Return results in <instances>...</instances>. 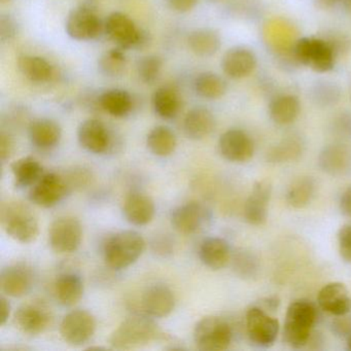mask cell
<instances>
[{"mask_svg":"<svg viewBox=\"0 0 351 351\" xmlns=\"http://www.w3.org/2000/svg\"><path fill=\"white\" fill-rule=\"evenodd\" d=\"M55 295L61 305L71 307L81 301L84 295V282L75 273H63L55 282Z\"/></svg>","mask_w":351,"mask_h":351,"instance_id":"26","label":"cell"},{"mask_svg":"<svg viewBox=\"0 0 351 351\" xmlns=\"http://www.w3.org/2000/svg\"><path fill=\"white\" fill-rule=\"evenodd\" d=\"M221 157L233 163H245L254 154V145L250 135L239 129H231L221 134L219 141Z\"/></svg>","mask_w":351,"mask_h":351,"instance_id":"13","label":"cell"},{"mask_svg":"<svg viewBox=\"0 0 351 351\" xmlns=\"http://www.w3.org/2000/svg\"><path fill=\"white\" fill-rule=\"evenodd\" d=\"M210 219L206 207L198 202L180 205L171 213V225L184 235H192L203 229Z\"/></svg>","mask_w":351,"mask_h":351,"instance_id":"14","label":"cell"},{"mask_svg":"<svg viewBox=\"0 0 351 351\" xmlns=\"http://www.w3.org/2000/svg\"><path fill=\"white\" fill-rule=\"evenodd\" d=\"M344 3L345 7L348 10H351V0H341Z\"/></svg>","mask_w":351,"mask_h":351,"instance_id":"53","label":"cell"},{"mask_svg":"<svg viewBox=\"0 0 351 351\" xmlns=\"http://www.w3.org/2000/svg\"><path fill=\"white\" fill-rule=\"evenodd\" d=\"M0 217L5 233L21 243L36 241L40 234L38 217L25 203L19 201L3 203Z\"/></svg>","mask_w":351,"mask_h":351,"instance_id":"3","label":"cell"},{"mask_svg":"<svg viewBox=\"0 0 351 351\" xmlns=\"http://www.w3.org/2000/svg\"><path fill=\"white\" fill-rule=\"evenodd\" d=\"M301 110L299 99L293 95H282L275 98L269 106V114L273 122L278 125H289L295 122Z\"/></svg>","mask_w":351,"mask_h":351,"instance_id":"31","label":"cell"},{"mask_svg":"<svg viewBox=\"0 0 351 351\" xmlns=\"http://www.w3.org/2000/svg\"><path fill=\"white\" fill-rule=\"evenodd\" d=\"M210 1H219V0H210Z\"/></svg>","mask_w":351,"mask_h":351,"instance_id":"57","label":"cell"},{"mask_svg":"<svg viewBox=\"0 0 351 351\" xmlns=\"http://www.w3.org/2000/svg\"><path fill=\"white\" fill-rule=\"evenodd\" d=\"M163 62L160 57L156 55H149V56L143 57L137 62V75L141 82L147 85L155 83L161 73Z\"/></svg>","mask_w":351,"mask_h":351,"instance_id":"40","label":"cell"},{"mask_svg":"<svg viewBox=\"0 0 351 351\" xmlns=\"http://www.w3.org/2000/svg\"><path fill=\"white\" fill-rule=\"evenodd\" d=\"M14 153V141L11 135L7 132L0 133V158L1 162L5 163L11 158Z\"/></svg>","mask_w":351,"mask_h":351,"instance_id":"46","label":"cell"},{"mask_svg":"<svg viewBox=\"0 0 351 351\" xmlns=\"http://www.w3.org/2000/svg\"><path fill=\"white\" fill-rule=\"evenodd\" d=\"M318 165L328 176H345L351 170V149L340 143L326 145L318 156Z\"/></svg>","mask_w":351,"mask_h":351,"instance_id":"19","label":"cell"},{"mask_svg":"<svg viewBox=\"0 0 351 351\" xmlns=\"http://www.w3.org/2000/svg\"><path fill=\"white\" fill-rule=\"evenodd\" d=\"M11 169L16 186L22 189L34 186L44 174L43 166L34 157H23L17 160L12 164Z\"/></svg>","mask_w":351,"mask_h":351,"instance_id":"32","label":"cell"},{"mask_svg":"<svg viewBox=\"0 0 351 351\" xmlns=\"http://www.w3.org/2000/svg\"><path fill=\"white\" fill-rule=\"evenodd\" d=\"M256 66V55L250 49L235 47L230 49L221 60V69L226 75L233 80L248 77Z\"/></svg>","mask_w":351,"mask_h":351,"instance_id":"21","label":"cell"},{"mask_svg":"<svg viewBox=\"0 0 351 351\" xmlns=\"http://www.w3.org/2000/svg\"><path fill=\"white\" fill-rule=\"evenodd\" d=\"M191 51L197 56H213L221 48V40L219 34L210 28H199L191 32L188 38Z\"/></svg>","mask_w":351,"mask_h":351,"instance_id":"30","label":"cell"},{"mask_svg":"<svg viewBox=\"0 0 351 351\" xmlns=\"http://www.w3.org/2000/svg\"><path fill=\"white\" fill-rule=\"evenodd\" d=\"M82 239L83 228L75 217H59L51 225L49 242L55 252L71 254L80 247Z\"/></svg>","mask_w":351,"mask_h":351,"instance_id":"9","label":"cell"},{"mask_svg":"<svg viewBox=\"0 0 351 351\" xmlns=\"http://www.w3.org/2000/svg\"><path fill=\"white\" fill-rule=\"evenodd\" d=\"M34 285V275L23 265H12L3 269L0 275V287L5 295L21 298L29 293Z\"/></svg>","mask_w":351,"mask_h":351,"instance_id":"20","label":"cell"},{"mask_svg":"<svg viewBox=\"0 0 351 351\" xmlns=\"http://www.w3.org/2000/svg\"><path fill=\"white\" fill-rule=\"evenodd\" d=\"M304 152V143L299 136H287L271 147L266 154L269 163L282 164L297 161Z\"/></svg>","mask_w":351,"mask_h":351,"instance_id":"28","label":"cell"},{"mask_svg":"<svg viewBox=\"0 0 351 351\" xmlns=\"http://www.w3.org/2000/svg\"><path fill=\"white\" fill-rule=\"evenodd\" d=\"M234 272L243 279H252L260 272V261L258 256L245 248H239L231 256Z\"/></svg>","mask_w":351,"mask_h":351,"instance_id":"38","label":"cell"},{"mask_svg":"<svg viewBox=\"0 0 351 351\" xmlns=\"http://www.w3.org/2000/svg\"><path fill=\"white\" fill-rule=\"evenodd\" d=\"M215 127L213 112L207 108L198 106L191 110L184 117V134L193 141H201L211 134Z\"/></svg>","mask_w":351,"mask_h":351,"instance_id":"24","label":"cell"},{"mask_svg":"<svg viewBox=\"0 0 351 351\" xmlns=\"http://www.w3.org/2000/svg\"><path fill=\"white\" fill-rule=\"evenodd\" d=\"M0 309H1L0 324L5 326L9 320L10 316H11V304L8 301L7 298L1 297V299H0Z\"/></svg>","mask_w":351,"mask_h":351,"instance_id":"51","label":"cell"},{"mask_svg":"<svg viewBox=\"0 0 351 351\" xmlns=\"http://www.w3.org/2000/svg\"><path fill=\"white\" fill-rule=\"evenodd\" d=\"M312 99L319 106H330L340 99V89L338 86L328 82L316 84L311 92Z\"/></svg>","mask_w":351,"mask_h":351,"instance_id":"41","label":"cell"},{"mask_svg":"<svg viewBox=\"0 0 351 351\" xmlns=\"http://www.w3.org/2000/svg\"><path fill=\"white\" fill-rule=\"evenodd\" d=\"M271 194L272 184L269 180H261L254 184L243 209L244 219L250 225L262 226L266 223Z\"/></svg>","mask_w":351,"mask_h":351,"instance_id":"15","label":"cell"},{"mask_svg":"<svg viewBox=\"0 0 351 351\" xmlns=\"http://www.w3.org/2000/svg\"><path fill=\"white\" fill-rule=\"evenodd\" d=\"M347 349L351 351V334L346 338Z\"/></svg>","mask_w":351,"mask_h":351,"instance_id":"54","label":"cell"},{"mask_svg":"<svg viewBox=\"0 0 351 351\" xmlns=\"http://www.w3.org/2000/svg\"><path fill=\"white\" fill-rule=\"evenodd\" d=\"M339 204L343 215L351 219V186L342 193Z\"/></svg>","mask_w":351,"mask_h":351,"instance_id":"50","label":"cell"},{"mask_svg":"<svg viewBox=\"0 0 351 351\" xmlns=\"http://www.w3.org/2000/svg\"><path fill=\"white\" fill-rule=\"evenodd\" d=\"M145 250V241L135 231H122L114 234L104 245V260L108 267L122 270L134 264Z\"/></svg>","mask_w":351,"mask_h":351,"instance_id":"4","label":"cell"},{"mask_svg":"<svg viewBox=\"0 0 351 351\" xmlns=\"http://www.w3.org/2000/svg\"><path fill=\"white\" fill-rule=\"evenodd\" d=\"M168 7L176 13L184 14L192 11L198 0H166Z\"/></svg>","mask_w":351,"mask_h":351,"instance_id":"48","label":"cell"},{"mask_svg":"<svg viewBox=\"0 0 351 351\" xmlns=\"http://www.w3.org/2000/svg\"><path fill=\"white\" fill-rule=\"evenodd\" d=\"M229 244L223 238L209 237L201 243L199 256L201 262L211 270H221L231 261Z\"/></svg>","mask_w":351,"mask_h":351,"instance_id":"23","label":"cell"},{"mask_svg":"<svg viewBox=\"0 0 351 351\" xmlns=\"http://www.w3.org/2000/svg\"><path fill=\"white\" fill-rule=\"evenodd\" d=\"M20 73L32 83L44 84L54 77V67L49 61L40 56L23 55L18 59Z\"/></svg>","mask_w":351,"mask_h":351,"instance_id":"27","label":"cell"},{"mask_svg":"<svg viewBox=\"0 0 351 351\" xmlns=\"http://www.w3.org/2000/svg\"><path fill=\"white\" fill-rule=\"evenodd\" d=\"M126 55L121 48L106 51L98 59V71L104 77H116L124 73Z\"/></svg>","mask_w":351,"mask_h":351,"instance_id":"39","label":"cell"},{"mask_svg":"<svg viewBox=\"0 0 351 351\" xmlns=\"http://www.w3.org/2000/svg\"><path fill=\"white\" fill-rule=\"evenodd\" d=\"M80 145L92 154H104L112 143L110 131L106 125L97 119H88L77 129Z\"/></svg>","mask_w":351,"mask_h":351,"instance_id":"16","label":"cell"},{"mask_svg":"<svg viewBox=\"0 0 351 351\" xmlns=\"http://www.w3.org/2000/svg\"><path fill=\"white\" fill-rule=\"evenodd\" d=\"M194 90L197 95L204 99H219L227 92V83L217 73L206 71L197 75L194 81Z\"/></svg>","mask_w":351,"mask_h":351,"instance_id":"35","label":"cell"},{"mask_svg":"<svg viewBox=\"0 0 351 351\" xmlns=\"http://www.w3.org/2000/svg\"><path fill=\"white\" fill-rule=\"evenodd\" d=\"M141 306L145 313L151 317H166L176 308V295L166 285H152L143 293Z\"/></svg>","mask_w":351,"mask_h":351,"instance_id":"17","label":"cell"},{"mask_svg":"<svg viewBox=\"0 0 351 351\" xmlns=\"http://www.w3.org/2000/svg\"><path fill=\"white\" fill-rule=\"evenodd\" d=\"M324 40H326V43L330 45L336 56L342 54L343 52H347L349 46H350V40L346 36H342V34H339V36L332 34L330 38Z\"/></svg>","mask_w":351,"mask_h":351,"instance_id":"47","label":"cell"},{"mask_svg":"<svg viewBox=\"0 0 351 351\" xmlns=\"http://www.w3.org/2000/svg\"><path fill=\"white\" fill-rule=\"evenodd\" d=\"M69 186L62 176L55 172L44 173L30 186L29 200L44 208L56 206L66 196Z\"/></svg>","mask_w":351,"mask_h":351,"instance_id":"11","label":"cell"},{"mask_svg":"<svg viewBox=\"0 0 351 351\" xmlns=\"http://www.w3.org/2000/svg\"><path fill=\"white\" fill-rule=\"evenodd\" d=\"M104 34L123 50H143L151 42L149 32L137 27L129 16L120 12H114L106 18Z\"/></svg>","mask_w":351,"mask_h":351,"instance_id":"5","label":"cell"},{"mask_svg":"<svg viewBox=\"0 0 351 351\" xmlns=\"http://www.w3.org/2000/svg\"><path fill=\"white\" fill-rule=\"evenodd\" d=\"M162 332L153 317L147 314H133L123 320L110 335L112 348L133 349L145 346L161 337Z\"/></svg>","mask_w":351,"mask_h":351,"instance_id":"2","label":"cell"},{"mask_svg":"<svg viewBox=\"0 0 351 351\" xmlns=\"http://www.w3.org/2000/svg\"><path fill=\"white\" fill-rule=\"evenodd\" d=\"M317 305L332 315H344L351 312V295L343 283H328L318 293Z\"/></svg>","mask_w":351,"mask_h":351,"instance_id":"18","label":"cell"},{"mask_svg":"<svg viewBox=\"0 0 351 351\" xmlns=\"http://www.w3.org/2000/svg\"><path fill=\"white\" fill-rule=\"evenodd\" d=\"M336 57L326 40L322 38H311L308 67L317 73H328L334 69Z\"/></svg>","mask_w":351,"mask_h":351,"instance_id":"33","label":"cell"},{"mask_svg":"<svg viewBox=\"0 0 351 351\" xmlns=\"http://www.w3.org/2000/svg\"><path fill=\"white\" fill-rule=\"evenodd\" d=\"M125 217L134 226H145L153 221L156 207L153 199L141 192L127 195L123 207Z\"/></svg>","mask_w":351,"mask_h":351,"instance_id":"22","label":"cell"},{"mask_svg":"<svg viewBox=\"0 0 351 351\" xmlns=\"http://www.w3.org/2000/svg\"><path fill=\"white\" fill-rule=\"evenodd\" d=\"M233 330L229 322L219 316H206L197 322L194 342L203 351H221L229 348Z\"/></svg>","mask_w":351,"mask_h":351,"instance_id":"6","label":"cell"},{"mask_svg":"<svg viewBox=\"0 0 351 351\" xmlns=\"http://www.w3.org/2000/svg\"><path fill=\"white\" fill-rule=\"evenodd\" d=\"M18 34V24L13 16L3 14L0 17V40L3 44L12 42Z\"/></svg>","mask_w":351,"mask_h":351,"instance_id":"42","label":"cell"},{"mask_svg":"<svg viewBox=\"0 0 351 351\" xmlns=\"http://www.w3.org/2000/svg\"><path fill=\"white\" fill-rule=\"evenodd\" d=\"M330 330L339 338H347L351 334V316L349 313L335 316L330 324Z\"/></svg>","mask_w":351,"mask_h":351,"instance_id":"45","label":"cell"},{"mask_svg":"<svg viewBox=\"0 0 351 351\" xmlns=\"http://www.w3.org/2000/svg\"><path fill=\"white\" fill-rule=\"evenodd\" d=\"M84 1H85L84 5H91V7H93V3H95L96 0H84Z\"/></svg>","mask_w":351,"mask_h":351,"instance_id":"55","label":"cell"},{"mask_svg":"<svg viewBox=\"0 0 351 351\" xmlns=\"http://www.w3.org/2000/svg\"><path fill=\"white\" fill-rule=\"evenodd\" d=\"M65 32L69 38L79 42L96 40L104 32V23L91 5H82L67 16Z\"/></svg>","mask_w":351,"mask_h":351,"instance_id":"8","label":"cell"},{"mask_svg":"<svg viewBox=\"0 0 351 351\" xmlns=\"http://www.w3.org/2000/svg\"><path fill=\"white\" fill-rule=\"evenodd\" d=\"M147 145L154 155L168 157L176 151L178 139L171 129L166 126H157L147 134Z\"/></svg>","mask_w":351,"mask_h":351,"instance_id":"34","label":"cell"},{"mask_svg":"<svg viewBox=\"0 0 351 351\" xmlns=\"http://www.w3.org/2000/svg\"><path fill=\"white\" fill-rule=\"evenodd\" d=\"M332 131L339 138H351V114L344 112L337 117L332 122Z\"/></svg>","mask_w":351,"mask_h":351,"instance_id":"44","label":"cell"},{"mask_svg":"<svg viewBox=\"0 0 351 351\" xmlns=\"http://www.w3.org/2000/svg\"><path fill=\"white\" fill-rule=\"evenodd\" d=\"M315 194V182L309 176L297 178L287 189V201L293 208L307 206Z\"/></svg>","mask_w":351,"mask_h":351,"instance_id":"37","label":"cell"},{"mask_svg":"<svg viewBox=\"0 0 351 351\" xmlns=\"http://www.w3.org/2000/svg\"><path fill=\"white\" fill-rule=\"evenodd\" d=\"M95 332V317L87 310L69 312L60 324L61 337L73 346H81L89 342Z\"/></svg>","mask_w":351,"mask_h":351,"instance_id":"10","label":"cell"},{"mask_svg":"<svg viewBox=\"0 0 351 351\" xmlns=\"http://www.w3.org/2000/svg\"><path fill=\"white\" fill-rule=\"evenodd\" d=\"M316 5L322 10H328L334 8L341 0H314Z\"/></svg>","mask_w":351,"mask_h":351,"instance_id":"52","label":"cell"},{"mask_svg":"<svg viewBox=\"0 0 351 351\" xmlns=\"http://www.w3.org/2000/svg\"><path fill=\"white\" fill-rule=\"evenodd\" d=\"M256 305L262 308V309L266 310L269 313H272V312L277 311V309H278L279 306H280V300L277 295H271V297L263 298Z\"/></svg>","mask_w":351,"mask_h":351,"instance_id":"49","label":"cell"},{"mask_svg":"<svg viewBox=\"0 0 351 351\" xmlns=\"http://www.w3.org/2000/svg\"><path fill=\"white\" fill-rule=\"evenodd\" d=\"M29 138L40 149H51L60 143L62 130L58 123L50 119H38L29 125Z\"/></svg>","mask_w":351,"mask_h":351,"instance_id":"25","label":"cell"},{"mask_svg":"<svg viewBox=\"0 0 351 351\" xmlns=\"http://www.w3.org/2000/svg\"><path fill=\"white\" fill-rule=\"evenodd\" d=\"M339 252L344 262L351 263V223L343 226L338 232Z\"/></svg>","mask_w":351,"mask_h":351,"instance_id":"43","label":"cell"},{"mask_svg":"<svg viewBox=\"0 0 351 351\" xmlns=\"http://www.w3.org/2000/svg\"><path fill=\"white\" fill-rule=\"evenodd\" d=\"M318 320V309L309 300L291 302L285 314L282 339L291 348H303L309 342Z\"/></svg>","mask_w":351,"mask_h":351,"instance_id":"1","label":"cell"},{"mask_svg":"<svg viewBox=\"0 0 351 351\" xmlns=\"http://www.w3.org/2000/svg\"><path fill=\"white\" fill-rule=\"evenodd\" d=\"M153 106L154 110L160 118L171 120L180 112V97L172 88L161 87L154 93Z\"/></svg>","mask_w":351,"mask_h":351,"instance_id":"36","label":"cell"},{"mask_svg":"<svg viewBox=\"0 0 351 351\" xmlns=\"http://www.w3.org/2000/svg\"><path fill=\"white\" fill-rule=\"evenodd\" d=\"M280 326L276 318L266 310L254 305L245 314V330L248 340L258 348H269L274 344Z\"/></svg>","mask_w":351,"mask_h":351,"instance_id":"7","label":"cell"},{"mask_svg":"<svg viewBox=\"0 0 351 351\" xmlns=\"http://www.w3.org/2000/svg\"><path fill=\"white\" fill-rule=\"evenodd\" d=\"M0 1H1V3H10V1H11V0H0Z\"/></svg>","mask_w":351,"mask_h":351,"instance_id":"56","label":"cell"},{"mask_svg":"<svg viewBox=\"0 0 351 351\" xmlns=\"http://www.w3.org/2000/svg\"><path fill=\"white\" fill-rule=\"evenodd\" d=\"M52 322L51 311L40 302H27L18 308L14 324L18 330L30 336L43 334Z\"/></svg>","mask_w":351,"mask_h":351,"instance_id":"12","label":"cell"},{"mask_svg":"<svg viewBox=\"0 0 351 351\" xmlns=\"http://www.w3.org/2000/svg\"><path fill=\"white\" fill-rule=\"evenodd\" d=\"M99 106L114 118H124L132 110L133 100L125 90L110 89L100 94Z\"/></svg>","mask_w":351,"mask_h":351,"instance_id":"29","label":"cell"}]
</instances>
